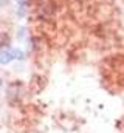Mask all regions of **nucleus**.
Instances as JSON below:
<instances>
[{
	"mask_svg": "<svg viewBox=\"0 0 124 133\" xmlns=\"http://www.w3.org/2000/svg\"><path fill=\"white\" fill-rule=\"evenodd\" d=\"M14 56H19L22 57V53L17 51V50H13V51H5L0 54V64H8L11 59H14Z\"/></svg>",
	"mask_w": 124,
	"mask_h": 133,
	"instance_id": "1",
	"label": "nucleus"
},
{
	"mask_svg": "<svg viewBox=\"0 0 124 133\" xmlns=\"http://www.w3.org/2000/svg\"><path fill=\"white\" fill-rule=\"evenodd\" d=\"M8 3V0H0V5H6Z\"/></svg>",
	"mask_w": 124,
	"mask_h": 133,
	"instance_id": "2",
	"label": "nucleus"
},
{
	"mask_svg": "<svg viewBox=\"0 0 124 133\" xmlns=\"http://www.w3.org/2000/svg\"><path fill=\"white\" fill-rule=\"evenodd\" d=\"M0 87H2V81H0Z\"/></svg>",
	"mask_w": 124,
	"mask_h": 133,
	"instance_id": "3",
	"label": "nucleus"
}]
</instances>
